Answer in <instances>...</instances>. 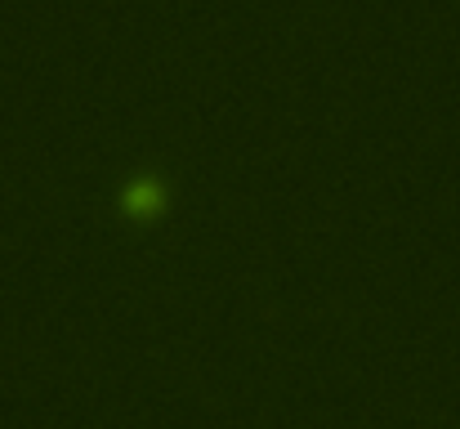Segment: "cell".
Here are the masks:
<instances>
[{
  "mask_svg": "<svg viewBox=\"0 0 460 429\" xmlns=\"http://www.w3.org/2000/svg\"><path fill=\"white\" fill-rule=\"evenodd\" d=\"M156 201H161V188H156V179H139V183L126 192V206H130V210H153Z\"/></svg>",
  "mask_w": 460,
  "mask_h": 429,
  "instance_id": "6da1fadb",
  "label": "cell"
}]
</instances>
